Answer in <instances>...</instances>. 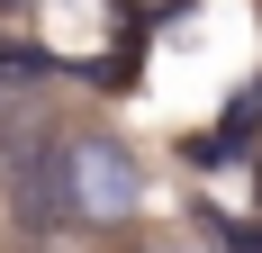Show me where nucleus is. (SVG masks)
Wrapping results in <instances>:
<instances>
[{"instance_id": "nucleus-1", "label": "nucleus", "mask_w": 262, "mask_h": 253, "mask_svg": "<svg viewBox=\"0 0 262 253\" xmlns=\"http://www.w3.org/2000/svg\"><path fill=\"white\" fill-rule=\"evenodd\" d=\"M9 208H18V235H27V244H54V235L91 226L81 154H63L54 136H18V145H9Z\"/></svg>"}, {"instance_id": "nucleus-2", "label": "nucleus", "mask_w": 262, "mask_h": 253, "mask_svg": "<svg viewBox=\"0 0 262 253\" xmlns=\"http://www.w3.org/2000/svg\"><path fill=\"white\" fill-rule=\"evenodd\" d=\"M253 145H262V81H244L235 100L217 109L208 136H190V163H199V172H226V163H235V154H253Z\"/></svg>"}, {"instance_id": "nucleus-3", "label": "nucleus", "mask_w": 262, "mask_h": 253, "mask_svg": "<svg viewBox=\"0 0 262 253\" xmlns=\"http://www.w3.org/2000/svg\"><path fill=\"white\" fill-rule=\"evenodd\" d=\"M81 190H91V217H127L145 199V181H136V163L118 145H81Z\"/></svg>"}, {"instance_id": "nucleus-4", "label": "nucleus", "mask_w": 262, "mask_h": 253, "mask_svg": "<svg viewBox=\"0 0 262 253\" xmlns=\"http://www.w3.org/2000/svg\"><path fill=\"white\" fill-rule=\"evenodd\" d=\"M54 73H63V64H54L46 46H27V36H9V27H0V109L27 100V91H36V81H54Z\"/></svg>"}, {"instance_id": "nucleus-5", "label": "nucleus", "mask_w": 262, "mask_h": 253, "mask_svg": "<svg viewBox=\"0 0 262 253\" xmlns=\"http://www.w3.org/2000/svg\"><path fill=\"white\" fill-rule=\"evenodd\" d=\"M9 9H27V0H0V18H9Z\"/></svg>"}, {"instance_id": "nucleus-6", "label": "nucleus", "mask_w": 262, "mask_h": 253, "mask_svg": "<svg viewBox=\"0 0 262 253\" xmlns=\"http://www.w3.org/2000/svg\"><path fill=\"white\" fill-rule=\"evenodd\" d=\"M253 163H262V154H253Z\"/></svg>"}, {"instance_id": "nucleus-7", "label": "nucleus", "mask_w": 262, "mask_h": 253, "mask_svg": "<svg viewBox=\"0 0 262 253\" xmlns=\"http://www.w3.org/2000/svg\"><path fill=\"white\" fill-rule=\"evenodd\" d=\"M145 253H154V244H145Z\"/></svg>"}]
</instances>
